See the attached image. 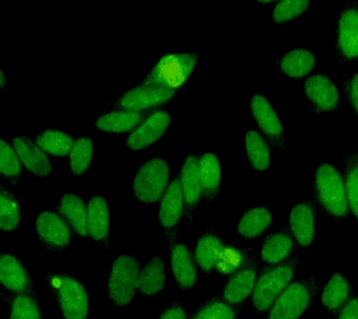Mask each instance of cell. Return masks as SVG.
<instances>
[{"label":"cell","mask_w":358,"mask_h":319,"mask_svg":"<svg viewBox=\"0 0 358 319\" xmlns=\"http://www.w3.org/2000/svg\"><path fill=\"white\" fill-rule=\"evenodd\" d=\"M57 212L77 236L88 237L87 231V204L83 199L72 192L64 193L55 206Z\"/></svg>","instance_id":"484cf974"},{"label":"cell","mask_w":358,"mask_h":319,"mask_svg":"<svg viewBox=\"0 0 358 319\" xmlns=\"http://www.w3.org/2000/svg\"><path fill=\"white\" fill-rule=\"evenodd\" d=\"M24 218L21 201L5 184L0 186V229L10 232L18 228Z\"/></svg>","instance_id":"e575fe53"},{"label":"cell","mask_w":358,"mask_h":319,"mask_svg":"<svg viewBox=\"0 0 358 319\" xmlns=\"http://www.w3.org/2000/svg\"><path fill=\"white\" fill-rule=\"evenodd\" d=\"M14 150L18 154L25 169L38 178H45L52 172L50 157L35 141L27 134L13 137Z\"/></svg>","instance_id":"44dd1931"},{"label":"cell","mask_w":358,"mask_h":319,"mask_svg":"<svg viewBox=\"0 0 358 319\" xmlns=\"http://www.w3.org/2000/svg\"><path fill=\"white\" fill-rule=\"evenodd\" d=\"M245 146L252 169L265 172L271 166V145L259 131L250 129L245 133Z\"/></svg>","instance_id":"d6a6232c"},{"label":"cell","mask_w":358,"mask_h":319,"mask_svg":"<svg viewBox=\"0 0 358 319\" xmlns=\"http://www.w3.org/2000/svg\"><path fill=\"white\" fill-rule=\"evenodd\" d=\"M198 59L199 55L194 52L164 53L140 83L178 94L189 83Z\"/></svg>","instance_id":"3957f363"},{"label":"cell","mask_w":358,"mask_h":319,"mask_svg":"<svg viewBox=\"0 0 358 319\" xmlns=\"http://www.w3.org/2000/svg\"><path fill=\"white\" fill-rule=\"evenodd\" d=\"M276 64L287 77L302 80L309 77L315 69L316 58L309 49H293L281 56Z\"/></svg>","instance_id":"83f0119b"},{"label":"cell","mask_w":358,"mask_h":319,"mask_svg":"<svg viewBox=\"0 0 358 319\" xmlns=\"http://www.w3.org/2000/svg\"><path fill=\"white\" fill-rule=\"evenodd\" d=\"M166 287V268L161 257H154L140 271L138 291L150 299H155Z\"/></svg>","instance_id":"f546056e"},{"label":"cell","mask_w":358,"mask_h":319,"mask_svg":"<svg viewBox=\"0 0 358 319\" xmlns=\"http://www.w3.org/2000/svg\"><path fill=\"white\" fill-rule=\"evenodd\" d=\"M141 266L136 257L120 255L112 262L108 274V295L112 304L126 307L133 302L136 291Z\"/></svg>","instance_id":"8992f818"},{"label":"cell","mask_w":358,"mask_h":319,"mask_svg":"<svg viewBox=\"0 0 358 319\" xmlns=\"http://www.w3.org/2000/svg\"><path fill=\"white\" fill-rule=\"evenodd\" d=\"M172 114L164 108L151 111L126 137V147L131 150H144L158 142L172 123Z\"/></svg>","instance_id":"4fadbf2b"},{"label":"cell","mask_w":358,"mask_h":319,"mask_svg":"<svg viewBox=\"0 0 358 319\" xmlns=\"http://www.w3.org/2000/svg\"><path fill=\"white\" fill-rule=\"evenodd\" d=\"M255 1L262 3V4H268V3L274 2L275 0H255Z\"/></svg>","instance_id":"f6af8a7d"},{"label":"cell","mask_w":358,"mask_h":319,"mask_svg":"<svg viewBox=\"0 0 358 319\" xmlns=\"http://www.w3.org/2000/svg\"><path fill=\"white\" fill-rule=\"evenodd\" d=\"M76 137L58 129H45L36 134L35 141L50 156L69 155Z\"/></svg>","instance_id":"d590c367"},{"label":"cell","mask_w":358,"mask_h":319,"mask_svg":"<svg viewBox=\"0 0 358 319\" xmlns=\"http://www.w3.org/2000/svg\"><path fill=\"white\" fill-rule=\"evenodd\" d=\"M337 319H358V296H352L338 312Z\"/></svg>","instance_id":"7bdbcfd3"},{"label":"cell","mask_w":358,"mask_h":319,"mask_svg":"<svg viewBox=\"0 0 358 319\" xmlns=\"http://www.w3.org/2000/svg\"><path fill=\"white\" fill-rule=\"evenodd\" d=\"M335 49L341 66L358 62V1L347 3L338 14Z\"/></svg>","instance_id":"ba28073f"},{"label":"cell","mask_w":358,"mask_h":319,"mask_svg":"<svg viewBox=\"0 0 358 319\" xmlns=\"http://www.w3.org/2000/svg\"><path fill=\"white\" fill-rule=\"evenodd\" d=\"M322 278L313 274L306 278L294 279L268 312V319H299L312 305L322 288Z\"/></svg>","instance_id":"5b68a950"},{"label":"cell","mask_w":358,"mask_h":319,"mask_svg":"<svg viewBox=\"0 0 358 319\" xmlns=\"http://www.w3.org/2000/svg\"><path fill=\"white\" fill-rule=\"evenodd\" d=\"M249 105L252 118L259 127L260 133L282 153H287V140L285 127L270 100L264 94L257 92L252 95Z\"/></svg>","instance_id":"30bf717a"},{"label":"cell","mask_w":358,"mask_h":319,"mask_svg":"<svg viewBox=\"0 0 358 319\" xmlns=\"http://www.w3.org/2000/svg\"><path fill=\"white\" fill-rule=\"evenodd\" d=\"M46 281L64 319L88 318V292L77 276L66 271H50Z\"/></svg>","instance_id":"277c9868"},{"label":"cell","mask_w":358,"mask_h":319,"mask_svg":"<svg viewBox=\"0 0 358 319\" xmlns=\"http://www.w3.org/2000/svg\"><path fill=\"white\" fill-rule=\"evenodd\" d=\"M0 282L2 290L10 293L25 292L35 288L24 262L15 255L7 252L0 255Z\"/></svg>","instance_id":"7402d4cb"},{"label":"cell","mask_w":358,"mask_h":319,"mask_svg":"<svg viewBox=\"0 0 358 319\" xmlns=\"http://www.w3.org/2000/svg\"><path fill=\"white\" fill-rule=\"evenodd\" d=\"M243 305L231 304L223 296H213L190 313L189 319H240Z\"/></svg>","instance_id":"836d02e7"},{"label":"cell","mask_w":358,"mask_h":319,"mask_svg":"<svg viewBox=\"0 0 358 319\" xmlns=\"http://www.w3.org/2000/svg\"><path fill=\"white\" fill-rule=\"evenodd\" d=\"M24 165L13 144L4 137L0 139V175L10 181L11 185L22 183Z\"/></svg>","instance_id":"74e56055"},{"label":"cell","mask_w":358,"mask_h":319,"mask_svg":"<svg viewBox=\"0 0 358 319\" xmlns=\"http://www.w3.org/2000/svg\"><path fill=\"white\" fill-rule=\"evenodd\" d=\"M200 157L198 153H190L186 157L179 170L178 176L185 203V220L192 223L196 213L203 199L200 175Z\"/></svg>","instance_id":"9a60e30c"},{"label":"cell","mask_w":358,"mask_h":319,"mask_svg":"<svg viewBox=\"0 0 358 319\" xmlns=\"http://www.w3.org/2000/svg\"><path fill=\"white\" fill-rule=\"evenodd\" d=\"M200 175L203 187V200L210 204L220 193L222 168L217 154L206 153L201 154Z\"/></svg>","instance_id":"f1b7e54d"},{"label":"cell","mask_w":358,"mask_h":319,"mask_svg":"<svg viewBox=\"0 0 358 319\" xmlns=\"http://www.w3.org/2000/svg\"><path fill=\"white\" fill-rule=\"evenodd\" d=\"M35 231L39 242L50 254H60L71 245V229L57 212H39L35 220Z\"/></svg>","instance_id":"8fae6325"},{"label":"cell","mask_w":358,"mask_h":319,"mask_svg":"<svg viewBox=\"0 0 358 319\" xmlns=\"http://www.w3.org/2000/svg\"><path fill=\"white\" fill-rule=\"evenodd\" d=\"M317 207L313 198L308 196L295 204L288 217V229L299 248L308 250L315 241Z\"/></svg>","instance_id":"5bb4252c"},{"label":"cell","mask_w":358,"mask_h":319,"mask_svg":"<svg viewBox=\"0 0 358 319\" xmlns=\"http://www.w3.org/2000/svg\"><path fill=\"white\" fill-rule=\"evenodd\" d=\"M88 237L103 249L110 246V210L106 198L94 195L87 204Z\"/></svg>","instance_id":"d6986e66"},{"label":"cell","mask_w":358,"mask_h":319,"mask_svg":"<svg viewBox=\"0 0 358 319\" xmlns=\"http://www.w3.org/2000/svg\"><path fill=\"white\" fill-rule=\"evenodd\" d=\"M343 92L346 102L354 111L358 120V72L344 78Z\"/></svg>","instance_id":"60d3db41"},{"label":"cell","mask_w":358,"mask_h":319,"mask_svg":"<svg viewBox=\"0 0 358 319\" xmlns=\"http://www.w3.org/2000/svg\"><path fill=\"white\" fill-rule=\"evenodd\" d=\"M151 111H136L125 108L109 109L96 118L92 122V127L106 133H130Z\"/></svg>","instance_id":"d4e9b609"},{"label":"cell","mask_w":358,"mask_h":319,"mask_svg":"<svg viewBox=\"0 0 358 319\" xmlns=\"http://www.w3.org/2000/svg\"><path fill=\"white\" fill-rule=\"evenodd\" d=\"M260 268L262 265L259 260L255 259L245 267L229 276L221 294L223 298L231 304H243L253 292Z\"/></svg>","instance_id":"603a6c76"},{"label":"cell","mask_w":358,"mask_h":319,"mask_svg":"<svg viewBox=\"0 0 358 319\" xmlns=\"http://www.w3.org/2000/svg\"><path fill=\"white\" fill-rule=\"evenodd\" d=\"M273 221L270 207L255 206L246 210L237 223L236 232L243 239H257L266 234Z\"/></svg>","instance_id":"4316f807"},{"label":"cell","mask_w":358,"mask_h":319,"mask_svg":"<svg viewBox=\"0 0 358 319\" xmlns=\"http://www.w3.org/2000/svg\"><path fill=\"white\" fill-rule=\"evenodd\" d=\"M299 260L301 254L296 252L284 262L262 266L250 296V304L257 315H263L270 310L282 291L295 279Z\"/></svg>","instance_id":"7a4b0ae2"},{"label":"cell","mask_w":358,"mask_h":319,"mask_svg":"<svg viewBox=\"0 0 358 319\" xmlns=\"http://www.w3.org/2000/svg\"><path fill=\"white\" fill-rule=\"evenodd\" d=\"M313 201L322 214L336 222H345L350 211L343 173L334 164L323 162L313 179Z\"/></svg>","instance_id":"6da1fadb"},{"label":"cell","mask_w":358,"mask_h":319,"mask_svg":"<svg viewBox=\"0 0 358 319\" xmlns=\"http://www.w3.org/2000/svg\"><path fill=\"white\" fill-rule=\"evenodd\" d=\"M170 181V166L166 160L152 157L136 171L133 182L134 197L143 204L158 203Z\"/></svg>","instance_id":"52a82bcc"},{"label":"cell","mask_w":358,"mask_h":319,"mask_svg":"<svg viewBox=\"0 0 358 319\" xmlns=\"http://www.w3.org/2000/svg\"><path fill=\"white\" fill-rule=\"evenodd\" d=\"M255 259L256 257L253 248L227 242L225 248L221 252L215 274L229 277Z\"/></svg>","instance_id":"1f68e13d"},{"label":"cell","mask_w":358,"mask_h":319,"mask_svg":"<svg viewBox=\"0 0 358 319\" xmlns=\"http://www.w3.org/2000/svg\"><path fill=\"white\" fill-rule=\"evenodd\" d=\"M344 180L350 211L358 220V148L343 156Z\"/></svg>","instance_id":"f35d334b"},{"label":"cell","mask_w":358,"mask_h":319,"mask_svg":"<svg viewBox=\"0 0 358 319\" xmlns=\"http://www.w3.org/2000/svg\"><path fill=\"white\" fill-rule=\"evenodd\" d=\"M176 92L139 83L123 92L120 97L106 106V108H125L136 111H151L171 102Z\"/></svg>","instance_id":"7c38bea8"},{"label":"cell","mask_w":358,"mask_h":319,"mask_svg":"<svg viewBox=\"0 0 358 319\" xmlns=\"http://www.w3.org/2000/svg\"><path fill=\"white\" fill-rule=\"evenodd\" d=\"M8 319H43L41 295L36 288L21 293L2 290Z\"/></svg>","instance_id":"cb8c5ba5"},{"label":"cell","mask_w":358,"mask_h":319,"mask_svg":"<svg viewBox=\"0 0 358 319\" xmlns=\"http://www.w3.org/2000/svg\"><path fill=\"white\" fill-rule=\"evenodd\" d=\"M304 94L313 111L318 114L334 113L341 101L340 89L324 73L310 75L304 81Z\"/></svg>","instance_id":"2e32d148"},{"label":"cell","mask_w":358,"mask_h":319,"mask_svg":"<svg viewBox=\"0 0 358 319\" xmlns=\"http://www.w3.org/2000/svg\"><path fill=\"white\" fill-rule=\"evenodd\" d=\"M310 0H279L273 8V19L276 24H287L306 13Z\"/></svg>","instance_id":"ab89813d"},{"label":"cell","mask_w":358,"mask_h":319,"mask_svg":"<svg viewBox=\"0 0 358 319\" xmlns=\"http://www.w3.org/2000/svg\"><path fill=\"white\" fill-rule=\"evenodd\" d=\"M227 241L217 229L206 227L198 237L193 248V255L198 267L206 277L215 274L221 252Z\"/></svg>","instance_id":"ffe728a7"},{"label":"cell","mask_w":358,"mask_h":319,"mask_svg":"<svg viewBox=\"0 0 358 319\" xmlns=\"http://www.w3.org/2000/svg\"><path fill=\"white\" fill-rule=\"evenodd\" d=\"M6 83H7V78H6L5 73L3 70H0V87L2 89L4 88Z\"/></svg>","instance_id":"ee69618b"},{"label":"cell","mask_w":358,"mask_h":319,"mask_svg":"<svg viewBox=\"0 0 358 319\" xmlns=\"http://www.w3.org/2000/svg\"><path fill=\"white\" fill-rule=\"evenodd\" d=\"M158 218L164 232L165 243L168 246H172L178 241L179 226L185 220V203L178 173L171 179L159 201Z\"/></svg>","instance_id":"9c48e42d"},{"label":"cell","mask_w":358,"mask_h":319,"mask_svg":"<svg viewBox=\"0 0 358 319\" xmlns=\"http://www.w3.org/2000/svg\"><path fill=\"white\" fill-rule=\"evenodd\" d=\"M352 296V285L340 273L333 274L322 291L321 304L327 311L338 313Z\"/></svg>","instance_id":"4dcf8cb0"},{"label":"cell","mask_w":358,"mask_h":319,"mask_svg":"<svg viewBox=\"0 0 358 319\" xmlns=\"http://www.w3.org/2000/svg\"><path fill=\"white\" fill-rule=\"evenodd\" d=\"M159 319H187L185 308L178 302H172L164 308Z\"/></svg>","instance_id":"b9f144b4"},{"label":"cell","mask_w":358,"mask_h":319,"mask_svg":"<svg viewBox=\"0 0 358 319\" xmlns=\"http://www.w3.org/2000/svg\"><path fill=\"white\" fill-rule=\"evenodd\" d=\"M94 155V142L91 137H76L69 154L70 171L74 176H83L91 167Z\"/></svg>","instance_id":"8d00e7d4"},{"label":"cell","mask_w":358,"mask_h":319,"mask_svg":"<svg viewBox=\"0 0 358 319\" xmlns=\"http://www.w3.org/2000/svg\"><path fill=\"white\" fill-rule=\"evenodd\" d=\"M299 246L287 227L274 229L264 237L259 259L265 265L278 264L299 252Z\"/></svg>","instance_id":"ac0fdd59"},{"label":"cell","mask_w":358,"mask_h":319,"mask_svg":"<svg viewBox=\"0 0 358 319\" xmlns=\"http://www.w3.org/2000/svg\"><path fill=\"white\" fill-rule=\"evenodd\" d=\"M170 263L176 285L184 292H189L198 282V265L189 246L176 241L169 246Z\"/></svg>","instance_id":"e0dca14e"}]
</instances>
